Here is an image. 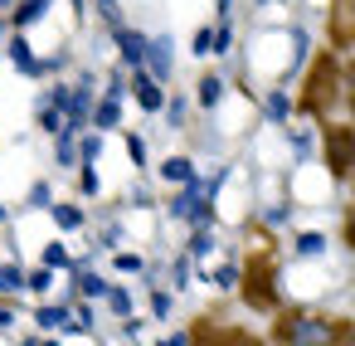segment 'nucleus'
Segmentation results:
<instances>
[{"instance_id": "0eeeda50", "label": "nucleus", "mask_w": 355, "mask_h": 346, "mask_svg": "<svg viewBox=\"0 0 355 346\" xmlns=\"http://www.w3.org/2000/svg\"><path fill=\"white\" fill-rule=\"evenodd\" d=\"M88 117H93V127H98V132H112V127L122 122V103H112V98H103V103H98V108H93Z\"/></svg>"}, {"instance_id": "f257e3e1", "label": "nucleus", "mask_w": 355, "mask_h": 346, "mask_svg": "<svg viewBox=\"0 0 355 346\" xmlns=\"http://www.w3.org/2000/svg\"><path fill=\"white\" fill-rule=\"evenodd\" d=\"M277 341L282 346H336L340 341V322L311 317V312H292V317L277 322Z\"/></svg>"}, {"instance_id": "f03ea898", "label": "nucleus", "mask_w": 355, "mask_h": 346, "mask_svg": "<svg viewBox=\"0 0 355 346\" xmlns=\"http://www.w3.org/2000/svg\"><path fill=\"white\" fill-rule=\"evenodd\" d=\"M175 44H171V35H161V40H146V49H141V69L156 79V83H166L171 79V69H175V54H171Z\"/></svg>"}, {"instance_id": "58836bf2", "label": "nucleus", "mask_w": 355, "mask_h": 346, "mask_svg": "<svg viewBox=\"0 0 355 346\" xmlns=\"http://www.w3.org/2000/svg\"><path fill=\"white\" fill-rule=\"evenodd\" d=\"M44 346H59V341H44Z\"/></svg>"}, {"instance_id": "2f4dec72", "label": "nucleus", "mask_w": 355, "mask_h": 346, "mask_svg": "<svg viewBox=\"0 0 355 346\" xmlns=\"http://www.w3.org/2000/svg\"><path fill=\"white\" fill-rule=\"evenodd\" d=\"M161 346H190V336H166Z\"/></svg>"}, {"instance_id": "4be33fe9", "label": "nucleus", "mask_w": 355, "mask_h": 346, "mask_svg": "<svg viewBox=\"0 0 355 346\" xmlns=\"http://www.w3.org/2000/svg\"><path fill=\"white\" fill-rule=\"evenodd\" d=\"M98 151H103V137H98V132H93V137H83L78 156H83V161H98Z\"/></svg>"}, {"instance_id": "9d476101", "label": "nucleus", "mask_w": 355, "mask_h": 346, "mask_svg": "<svg viewBox=\"0 0 355 346\" xmlns=\"http://www.w3.org/2000/svg\"><path fill=\"white\" fill-rule=\"evenodd\" d=\"M59 229H83V205H49Z\"/></svg>"}, {"instance_id": "bb28decb", "label": "nucleus", "mask_w": 355, "mask_h": 346, "mask_svg": "<svg viewBox=\"0 0 355 346\" xmlns=\"http://www.w3.org/2000/svg\"><path fill=\"white\" fill-rule=\"evenodd\" d=\"M190 49H195V54H209V30H195V40H190Z\"/></svg>"}, {"instance_id": "423d86ee", "label": "nucleus", "mask_w": 355, "mask_h": 346, "mask_svg": "<svg viewBox=\"0 0 355 346\" xmlns=\"http://www.w3.org/2000/svg\"><path fill=\"white\" fill-rule=\"evenodd\" d=\"M49 6H54V0H20V6H15V30H25V25H35V20H44L49 15Z\"/></svg>"}, {"instance_id": "7ed1b4c3", "label": "nucleus", "mask_w": 355, "mask_h": 346, "mask_svg": "<svg viewBox=\"0 0 355 346\" xmlns=\"http://www.w3.org/2000/svg\"><path fill=\"white\" fill-rule=\"evenodd\" d=\"M127 88L137 93V103H141L146 113H161V108H166V88H161V83H156L146 69H137V74L127 79Z\"/></svg>"}, {"instance_id": "dca6fc26", "label": "nucleus", "mask_w": 355, "mask_h": 346, "mask_svg": "<svg viewBox=\"0 0 355 346\" xmlns=\"http://www.w3.org/2000/svg\"><path fill=\"white\" fill-rule=\"evenodd\" d=\"M263 108H268V117L277 122V117H287V108H292V103H287V93H268V103H263Z\"/></svg>"}, {"instance_id": "aec40b11", "label": "nucleus", "mask_w": 355, "mask_h": 346, "mask_svg": "<svg viewBox=\"0 0 355 346\" xmlns=\"http://www.w3.org/2000/svg\"><path fill=\"white\" fill-rule=\"evenodd\" d=\"M209 249H214V234L200 224V229H195V239H190V254H209Z\"/></svg>"}, {"instance_id": "4468645a", "label": "nucleus", "mask_w": 355, "mask_h": 346, "mask_svg": "<svg viewBox=\"0 0 355 346\" xmlns=\"http://www.w3.org/2000/svg\"><path fill=\"white\" fill-rule=\"evenodd\" d=\"M40 127H44V132H59V127H64V113H59L54 103H40Z\"/></svg>"}, {"instance_id": "39448f33", "label": "nucleus", "mask_w": 355, "mask_h": 346, "mask_svg": "<svg viewBox=\"0 0 355 346\" xmlns=\"http://www.w3.org/2000/svg\"><path fill=\"white\" fill-rule=\"evenodd\" d=\"M10 59H15L30 79H44V69H40V59L30 54V40H25V35H15V40H10Z\"/></svg>"}, {"instance_id": "6ab92c4d", "label": "nucleus", "mask_w": 355, "mask_h": 346, "mask_svg": "<svg viewBox=\"0 0 355 346\" xmlns=\"http://www.w3.org/2000/svg\"><path fill=\"white\" fill-rule=\"evenodd\" d=\"M107 302H112V312H117V317H127V312H132V293H127V288H112V293H107Z\"/></svg>"}, {"instance_id": "9b49d317", "label": "nucleus", "mask_w": 355, "mask_h": 346, "mask_svg": "<svg viewBox=\"0 0 355 346\" xmlns=\"http://www.w3.org/2000/svg\"><path fill=\"white\" fill-rule=\"evenodd\" d=\"M64 317H69L64 307H44V302L35 307V322H40V331H54V327H64Z\"/></svg>"}, {"instance_id": "20e7f679", "label": "nucleus", "mask_w": 355, "mask_h": 346, "mask_svg": "<svg viewBox=\"0 0 355 346\" xmlns=\"http://www.w3.org/2000/svg\"><path fill=\"white\" fill-rule=\"evenodd\" d=\"M112 40H117V49H122V64L141 69V49H146V35H137V30H122V25H112Z\"/></svg>"}, {"instance_id": "2eb2a0df", "label": "nucleus", "mask_w": 355, "mask_h": 346, "mask_svg": "<svg viewBox=\"0 0 355 346\" xmlns=\"http://www.w3.org/2000/svg\"><path fill=\"white\" fill-rule=\"evenodd\" d=\"M78 293H88V297H98V293H107V283H103L98 273H83V268H78Z\"/></svg>"}, {"instance_id": "a211bd4d", "label": "nucleus", "mask_w": 355, "mask_h": 346, "mask_svg": "<svg viewBox=\"0 0 355 346\" xmlns=\"http://www.w3.org/2000/svg\"><path fill=\"white\" fill-rule=\"evenodd\" d=\"M54 283V268H35V273H25V288H35V293H44Z\"/></svg>"}, {"instance_id": "a878e982", "label": "nucleus", "mask_w": 355, "mask_h": 346, "mask_svg": "<svg viewBox=\"0 0 355 346\" xmlns=\"http://www.w3.org/2000/svg\"><path fill=\"white\" fill-rule=\"evenodd\" d=\"M151 307H156V317H166V312H171V293L156 288V293H151Z\"/></svg>"}, {"instance_id": "1a4fd4ad", "label": "nucleus", "mask_w": 355, "mask_h": 346, "mask_svg": "<svg viewBox=\"0 0 355 346\" xmlns=\"http://www.w3.org/2000/svg\"><path fill=\"white\" fill-rule=\"evenodd\" d=\"M161 176H166V181H175V186H185V181L195 176V166H190V156H171V161L161 166Z\"/></svg>"}, {"instance_id": "ea45409f", "label": "nucleus", "mask_w": 355, "mask_h": 346, "mask_svg": "<svg viewBox=\"0 0 355 346\" xmlns=\"http://www.w3.org/2000/svg\"><path fill=\"white\" fill-rule=\"evenodd\" d=\"M258 6H268V0H258Z\"/></svg>"}, {"instance_id": "cd10ccee", "label": "nucleus", "mask_w": 355, "mask_h": 346, "mask_svg": "<svg viewBox=\"0 0 355 346\" xmlns=\"http://www.w3.org/2000/svg\"><path fill=\"white\" fill-rule=\"evenodd\" d=\"M127 151H132V161H137V166L146 161V147H141V137H127Z\"/></svg>"}, {"instance_id": "f704fd0d", "label": "nucleus", "mask_w": 355, "mask_h": 346, "mask_svg": "<svg viewBox=\"0 0 355 346\" xmlns=\"http://www.w3.org/2000/svg\"><path fill=\"white\" fill-rule=\"evenodd\" d=\"M73 10H78V15H83V0H73Z\"/></svg>"}, {"instance_id": "b1692460", "label": "nucleus", "mask_w": 355, "mask_h": 346, "mask_svg": "<svg viewBox=\"0 0 355 346\" xmlns=\"http://www.w3.org/2000/svg\"><path fill=\"white\" fill-rule=\"evenodd\" d=\"M78 186H83V195H98V171H93V161L83 166V176H78Z\"/></svg>"}, {"instance_id": "473e14b6", "label": "nucleus", "mask_w": 355, "mask_h": 346, "mask_svg": "<svg viewBox=\"0 0 355 346\" xmlns=\"http://www.w3.org/2000/svg\"><path fill=\"white\" fill-rule=\"evenodd\" d=\"M15 317H10V307H0V327H10Z\"/></svg>"}, {"instance_id": "4c0bfd02", "label": "nucleus", "mask_w": 355, "mask_h": 346, "mask_svg": "<svg viewBox=\"0 0 355 346\" xmlns=\"http://www.w3.org/2000/svg\"><path fill=\"white\" fill-rule=\"evenodd\" d=\"M6 6H10V0H0V10H6Z\"/></svg>"}, {"instance_id": "f8f14e48", "label": "nucleus", "mask_w": 355, "mask_h": 346, "mask_svg": "<svg viewBox=\"0 0 355 346\" xmlns=\"http://www.w3.org/2000/svg\"><path fill=\"white\" fill-rule=\"evenodd\" d=\"M20 288H25L20 263H0V293H20Z\"/></svg>"}, {"instance_id": "f3484780", "label": "nucleus", "mask_w": 355, "mask_h": 346, "mask_svg": "<svg viewBox=\"0 0 355 346\" xmlns=\"http://www.w3.org/2000/svg\"><path fill=\"white\" fill-rule=\"evenodd\" d=\"M321 249H326L321 234H302V239H297V254H302V258H311V254H321Z\"/></svg>"}, {"instance_id": "c9c22d12", "label": "nucleus", "mask_w": 355, "mask_h": 346, "mask_svg": "<svg viewBox=\"0 0 355 346\" xmlns=\"http://www.w3.org/2000/svg\"><path fill=\"white\" fill-rule=\"evenodd\" d=\"M209 346H234V341H209Z\"/></svg>"}, {"instance_id": "c85d7f7f", "label": "nucleus", "mask_w": 355, "mask_h": 346, "mask_svg": "<svg viewBox=\"0 0 355 346\" xmlns=\"http://www.w3.org/2000/svg\"><path fill=\"white\" fill-rule=\"evenodd\" d=\"M214 283H219V288H234V283H239V273H234V268H219V273H214Z\"/></svg>"}, {"instance_id": "ddd939ff", "label": "nucleus", "mask_w": 355, "mask_h": 346, "mask_svg": "<svg viewBox=\"0 0 355 346\" xmlns=\"http://www.w3.org/2000/svg\"><path fill=\"white\" fill-rule=\"evenodd\" d=\"M219 93H224V79H200V93L195 98H200V108H214Z\"/></svg>"}, {"instance_id": "72a5a7b5", "label": "nucleus", "mask_w": 355, "mask_h": 346, "mask_svg": "<svg viewBox=\"0 0 355 346\" xmlns=\"http://www.w3.org/2000/svg\"><path fill=\"white\" fill-rule=\"evenodd\" d=\"M219 10H224V15H229V0H219Z\"/></svg>"}, {"instance_id": "e433bc0d", "label": "nucleus", "mask_w": 355, "mask_h": 346, "mask_svg": "<svg viewBox=\"0 0 355 346\" xmlns=\"http://www.w3.org/2000/svg\"><path fill=\"white\" fill-rule=\"evenodd\" d=\"M0 224H6V205H0Z\"/></svg>"}, {"instance_id": "c756f323", "label": "nucleus", "mask_w": 355, "mask_h": 346, "mask_svg": "<svg viewBox=\"0 0 355 346\" xmlns=\"http://www.w3.org/2000/svg\"><path fill=\"white\" fill-rule=\"evenodd\" d=\"M117 268H127V273H132V268H141V258H137V254H117Z\"/></svg>"}, {"instance_id": "5701e85b", "label": "nucleus", "mask_w": 355, "mask_h": 346, "mask_svg": "<svg viewBox=\"0 0 355 346\" xmlns=\"http://www.w3.org/2000/svg\"><path fill=\"white\" fill-rule=\"evenodd\" d=\"M107 98H112V103H122V98H127V79H122V69L112 74V83H107Z\"/></svg>"}, {"instance_id": "7c9ffc66", "label": "nucleus", "mask_w": 355, "mask_h": 346, "mask_svg": "<svg viewBox=\"0 0 355 346\" xmlns=\"http://www.w3.org/2000/svg\"><path fill=\"white\" fill-rule=\"evenodd\" d=\"M98 10H103V15H107V20L117 25V0H98Z\"/></svg>"}, {"instance_id": "6e6552de", "label": "nucleus", "mask_w": 355, "mask_h": 346, "mask_svg": "<svg viewBox=\"0 0 355 346\" xmlns=\"http://www.w3.org/2000/svg\"><path fill=\"white\" fill-rule=\"evenodd\" d=\"M345 147H350V132L336 127V137H331V171L336 176H345Z\"/></svg>"}, {"instance_id": "412c9836", "label": "nucleus", "mask_w": 355, "mask_h": 346, "mask_svg": "<svg viewBox=\"0 0 355 346\" xmlns=\"http://www.w3.org/2000/svg\"><path fill=\"white\" fill-rule=\"evenodd\" d=\"M44 268H69V254H64V244H49V249H44Z\"/></svg>"}, {"instance_id": "393cba45", "label": "nucleus", "mask_w": 355, "mask_h": 346, "mask_svg": "<svg viewBox=\"0 0 355 346\" xmlns=\"http://www.w3.org/2000/svg\"><path fill=\"white\" fill-rule=\"evenodd\" d=\"M30 205H40V210H49V205H54V195H49V186H35V190H30Z\"/></svg>"}]
</instances>
